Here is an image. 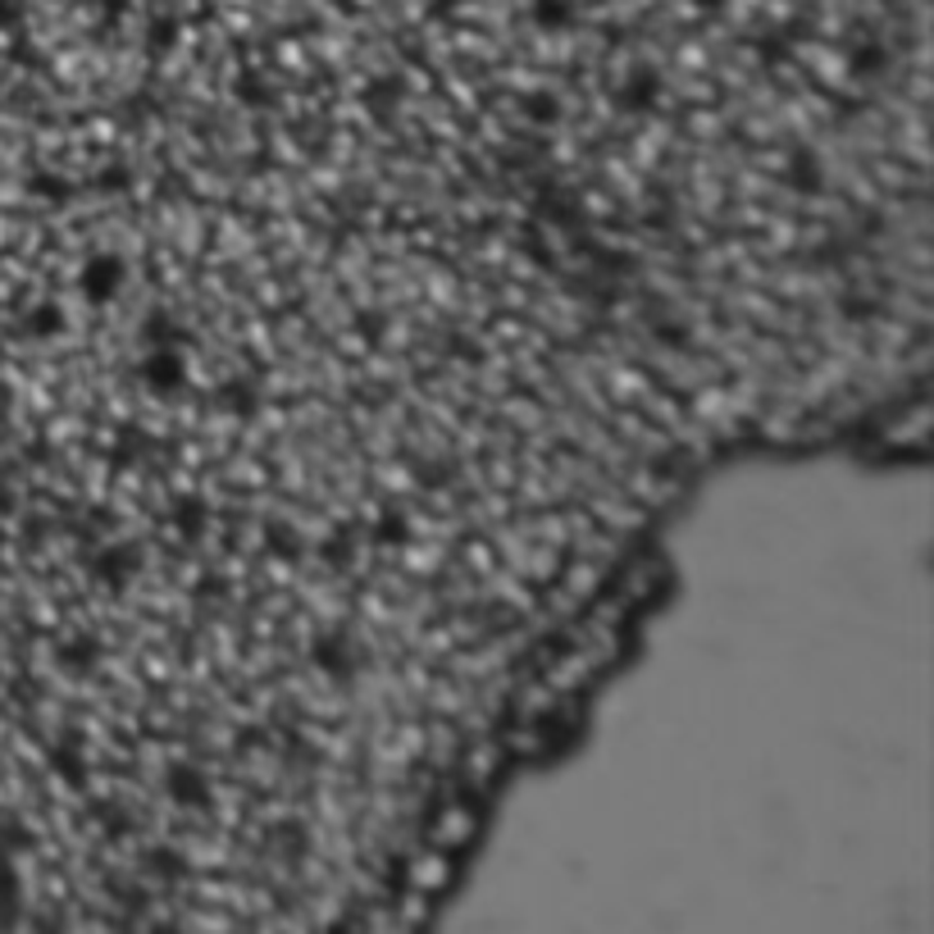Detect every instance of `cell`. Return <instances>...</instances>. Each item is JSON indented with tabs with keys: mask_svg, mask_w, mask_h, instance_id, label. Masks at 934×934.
Here are the masks:
<instances>
[{
	"mask_svg": "<svg viewBox=\"0 0 934 934\" xmlns=\"http://www.w3.org/2000/svg\"><path fill=\"white\" fill-rule=\"evenodd\" d=\"M443 880H447V852L443 848L415 852V861H411V889L415 894H434Z\"/></svg>",
	"mask_w": 934,
	"mask_h": 934,
	"instance_id": "obj_1",
	"label": "cell"
},
{
	"mask_svg": "<svg viewBox=\"0 0 934 934\" xmlns=\"http://www.w3.org/2000/svg\"><path fill=\"white\" fill-rule=\"evenodd\" d=\"M497 761H501V748L493 744V738H484V744H474V748H470V757H465V771H470V780H474V784H484V780H488V771H493Z\"/></svg>",
	"mask_w": 934,
	"mask_h": 934,
	"instance_id": "obj_3",
	"label": "cell"
},
{
	"mask_svg": "<svg viewBox=\"0 0 934 934\" xmlns=\"http://www.w3.org/2000/svg\"><path fill=\"white\" fill-rule=\"evenodd\" d=\"M474 834V811L470 807H447L434 825V848H457Z\"/></svg>",
	"mask_w": 934,
	"mask_h": 934,
	"instance_id": "obj_2",
	"label": "cell"
}]
</instances>
